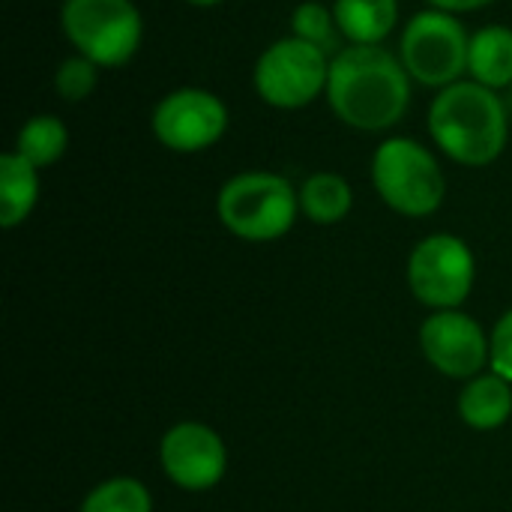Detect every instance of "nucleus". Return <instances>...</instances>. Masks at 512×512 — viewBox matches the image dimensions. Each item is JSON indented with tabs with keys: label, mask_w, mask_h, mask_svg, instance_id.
Segmentation results:
<instances>
[{
	"label": "nucleus",
	"mask_w": 512,
	"mask_h": 512,
	"mask_svg": "<svg viewBox=\"0 0 512 512\" xmlns=\"http://www.w3.org/2000/svg\"><path fill=\"white\" fill-rule=\"evenodd\" d=\"M324 96L345 126L384 132L408 114L411 75L384 45H345L330 60Z\"/></svg>",
	"instance_id": "obj_1"
},
{
	"label": "nucleus",
	"mask_w": 512,
	"mask_h": 512,
	"mask_svg": "<svg viewBox=\"0 0 512 512\" xmlns=\"http://www.w3.org/2000/svg\"><path fill=\"white\" fill-rule=\"evenodd\" d=\"M426 126L438 150L456 165L486 168L507 150L510 108L501 93L462 78L435 93Z\"/></svg>",
	"instance_id": "obj_2"
},
{
	"label": "nucleus",
	"mask_w": 512,
	"mask_h": 512,
	"mask_svg": "<svg viewBox=\"0 0 512 512\" xmlns=\"http://www.w3.org/2000/svg\"><path fill=\"white\" fill-rule=\"evenodd\" d=\"M219 222L240 240L270 243L294 228L300 213V192L273 171L234 174L216 198Z\"/></svg>",
	"instance_id": "obj_3"
},
{
	"label": "nucleus",
	"mask_w": 512,
	"mask_h": 512,
	"mask_svg": "<svg viewBox=\"0 0 512 512\" xmlns=\"http://www.w3.org/2000/svg\"><path fill=\"white\" fill-rule=\"evenodd\" d=\"M372 186L378 198L399 216H432L447 195L444 171L435 153L417 138H387L372 156Z\"/></svg>",
	"instance_id": "obj_4"
},
{
	"label": "nucleus",
	"mask_w": 512,
	"mask_h": 512,
	"mask_svg": "<svg viewBox=\"0 0 512 512\" xmlns=\"http://www.w3.org/2000/svg\"><path fill=\"white\" fill-rule=\"evenodd\" d=\"M60 30L75 54L99 69H114L138 54L144 15L132 0H63Z\"/></svg>",
	"instance_id": "obj_5"
},
{
	"label": "nucleus",
	"mask_w": 512,
	"mask_h": 512,
	"mask_svg": "<svg viewBox=\"0 0 512 512\" xmlns=\"http://www.w3.org/2000/svg\"><path fill=\"white\" fill-rule=\"evenodd\" d=\"M468 45L471 33L459 15L429 6L405 24L399 39V60L411 81L444 90L468 75Z\"/></svg>",
	"instance_id": "obj_6"
},
{
	"label": "nucleus",
	"mask_w": 512,
	"mask_h": 512,
	"mask_svg": "<svg viewBox=\"0 0 512 512\" xmlns=\"http://www.w3.org/2000/svg\"><path fill=\"white\" fill-rule=\"evenodd\" d=\"M330 54L297 36L267 45L252 69V87L261 102L279 111H300L327 93Z\"/></svg>",
	"instance_id": "obj_7"
},
{
	"label": "nucleus",
	"mask_w": 512,
	"mask_h": 512,
	"mask_svg": "<svg viewBox=\"0 0 512 512\" xmlns=\"http://www.w3.org/2000/svg\"><path fill=\"white\" fill-rule=\"evenodd\" d=\"M477 276L468 243L456 234H432L420 240L408 258V288L429 309H459Z\"/></svg>",
	"instance_id": "obj_8"
},
{
	"label": "nucleus",
	"mask_w": 512,
	"mask_h": 512,
	"mask_svg": "<svg viewBox=\"0 0 512 512\" xmlns=\"http://www.w3.org/2000/svg\"><path fill=\"white\" fill-rule=\"evenodd\" d=\"M150 129L165 150L201 153L222 141L228 129V108L213 90L177 87L156 102Z\"/></svg>",
	"instance_id": "obj_9"
},
{
	"label": "nucleus",
	"mask_w": 512,
	"mask_h": 512,
	"mask_svg": "<svg viewBox=\"0 0 512 512\" xmlns=\"http://www.w3.org/2000/svg\"><path fill=\"white\" fill-rule=\"evenodd\" d=\"M420 348L447 378H477L492 357V342L483 327L459 309H444L426 318L420 327Z\"/></svg>",
	"instance_id": "obj_10"
},
{
	"label": "nucleus",
	"mask_w": 512,
	"mask_h": 512,
	"mask_svg": "<svg viewBox=\"0 0 512 512\" xmlns=\"http://www.w3.org/2000/svg\"><path fill=\"white\" fill-rule=\"evenodd\" d=\"M159 462L174 486L186 492H207L225 477L228 453L210 426L177 423L159 444Z\"/></svg>",
	"instance_id": "obj_11"
},
{
	"label": "nucleus",
	"mask_w": 512,
	"mask_h": 512,
	"mask_svg": "<svg viewBox=\"0 0 512 512\" xmlns=\"http://www.w3.org/2000/svg\"><path fill=\"white\" fill-rule=\"evenodd\" d=\"M468 78L501 93L512 87V27L486 24L471 33L468 45Z\"/></svg>",
	"instance_id": "obj_12"
},
{
	"label": "nucleus",
	"mask_w": 512,
	"mask_h": 512,
	"mask_svg": "<svg viewBox=\"0 0 512 512\" xmlns=\"http://www.w3.org/2000/svg\"><path fill=\"white\" fill-rule=\"evenodd\" d=\"M333 15L348 45H381L399 24V0H333Z\"/></svg>",
	"instance_id": "obj_13"
},
{
	"label": "nucleus",
	"mask_w": 512,
	"mask_h": 512,
	"mask_svg": "<svg viewBox=\"0 0 512 512\" xmlns=\"http://www.w3.org/2000/svg\"><path fill=\"white\" fill-rule=\"evenodd\" d=\"M512 414V390L510 381L501 375H477L465 384L459 393V417L477 429V432H492L501 429Z\"/></svg>",
	"instance_id": "obj_14"
},
{
	"label": "nucleus",
	"mask_w": 512,
	"mask_h": 512,
	"mask_svg": "<svg viewBox=\"0 0 512 512\" xmlns=\"http://www.w3.org/2000/svg\"><path fill=\"white\" fill-rule=\"evenodd\" d=\"M39 201V168L15 150L0 156V225L18 228Z\"/></svg>",
	"instance_id": "obj_15"
},
{
	"label": "nucleus",
	"mask_w": 512,
	"mask_h": 512,
	"mask_svg": "<svg viewBox=\"0 0 512 512\" xmlns=\"http://www.w3.org/2000/svg\"><path fill=\"white\" fill-rule=\"evenodd\" d=\"M351 207H354V192L342 174L318 171L306 177L300 186V213L315 225H336L351 213Z\"/></svg>",
	"instance_id": "obj_16"
},
{
	"label": "nucleus",
	"mask_w": 512,
	"mask_h": 512,
	"mask_svg": "<svg viewBox=\"0 0 512 512\" xmlns=\"http://www.w3.org/2000/svg\"><path fill=\"white\" fill-rule=\"evenodd\" d=\"M66 147H69V126L57 114H33L18 129L12 150L42 171V168L57 165Z\"/></svg>",
	"instance_id": "obj_17"
},
{
	"label": "nucleus",
	"mask_w": 512,
	"mask_h": 512,
	"mask_svg": "<svg viewBox=\"0 0 512 512\" xmlns=\"http://www.w3.org/2000/svg\"><path fill=\"white\" fill-rule=\"evenodd\" d=\"M291 36L318 45L321 51H327L330 57H336L345 45H339L342 33L333 15V6H324L318 0H303L294 12H291Z\"/></svg>",
	"instance_id": "obj_18"
},
{
	"label": "nucleus",
	"mask_w": 512,
	"mask_h": 512,
	"mask_svg": "<svg viewBox=\"0 0 512 512\" xmlns=\"http://www.w3.org/2000/svg\"><path fill=\"white\" fill-rule=\"evenodd\" d=\"M81 512H153L150 492L132 477H114L90 489Z\"/></svg>",
	"instance_id": "obj_19"
},
{
	"label": "nucleus",
	"mask_w": 512,
	"mask_h": 512,
	"mask_svg": "<svg viewBox=\"0 0 512 512\" xmlns=\"http://www.w3.org/2000/svg\"><path fill=\"white\" fill-rule=\"evenodd\" d=\"M99 84V66L81 54H69L60 60L54 72V90L63 102H84Z\"/></svg>",
	"instance_id": "obj_20"
},
{
	"label": "nucleus",
	"mask_w": 512,
	"mask_h": 512,
	"mask_svg": "<svg viewBox=\"0 0 512 512\" xmlns=\"http://www.w3.org/2000/svg\"><path fill=\"white\" fill-rule=\"evenodd\" d=\"M489 342H492V357H489V363H492L495 375L507 378L512 384V309L495 324Z\"/></svg>",
	"instance_id": "obj_21"
},
{
	"label": "nucleus",
	"mask_w": 512,
	"mask_h": 512,
	"mask_svg": "<svg viewBox=\"0 0 512 512\" xmlns=\"http://www.w3.org/2000/svg\"><path fill=\"white\" fill-rule=\"evenodd\" d=\"M492 3H495V0H429V6L444 9V12H453V15L477 12V9H486V6H492Z\"/></svg>",
	"instance_id": "obj_22"
},
{
	"label": "nucleus",
	"mask_w": 512,
	"mask_h": 512,
	"mask_svg": "<svg viewBox=\"0 0 512 512\" xmlns=\"http://www.w3.org/2000/svg\"><path fill=\"white\" fill-rule=\"evenodd\" d=\"M183 3H189V6H198V9H210V6H219L222 0H183Z\"/></svg>",
	"instance_id": "obj_23"
}]
</instances>
